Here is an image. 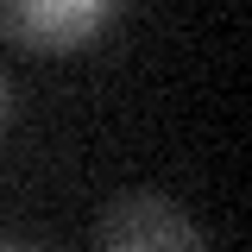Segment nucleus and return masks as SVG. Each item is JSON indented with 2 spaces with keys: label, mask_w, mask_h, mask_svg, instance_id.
<instances>
[{
  "label": "nucleus",
  "mask_w": 252,
  "mask_h": 252,
  "mask_svg": "<svg viewBox=\"0 0 252 252\" xmlns=\"http://www.w3.org/2000/svg\"><path fill=\"white\" fill-rule=\"evenodd\" d=\"M114 6L120 0H0V26L19 51L63 57V51H82L114 19Z\"/></svg>",
  "instance_id": "1"
},
{
  "label": "nucleus",
  "mask_w": 252,
  "mask_h": 252,
  "mask_svg": "<svg viewBox=\"0 0 252 252\" xmlns=\"http://www.w3.org/2000/svg\"><path fill=\"white\" fill-rule=\"evenodd\" d=\"M94 240L107 252H170V246H202V227L158 189H126L107 202V215L94 227Z\"/></svg>",
  "instance_id": "2"
},
{
  "label": "nucleus",
  "mask_w": 252,
  "mask_h": 252,
  "mask_svg": "<svg viewBox=\"0 0 252 252\" xmlns=\"http://www.w3.org/2000/svg\"><path fill=\"white\" fill-rule=\"evenodd\" d=\"M0 120H6V89H0Z\"/></svg>",
  "instance_id": "3"
}]
</instances>
